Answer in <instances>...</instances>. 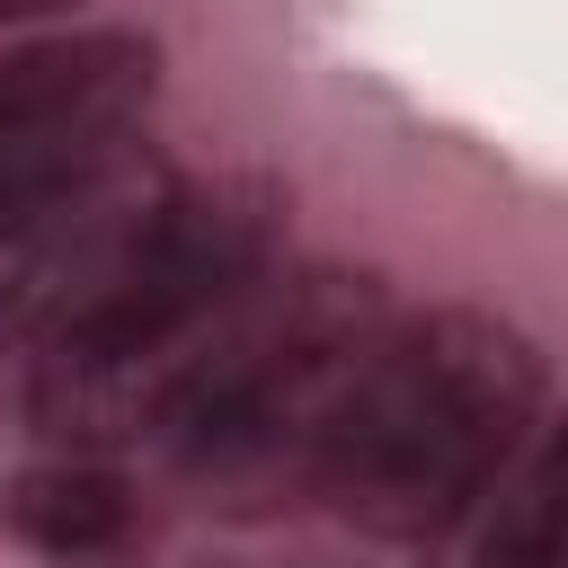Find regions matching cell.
<instances>
[{"mask_svg": "<svg viewBox=\"0 0 568 568\" xmlns=\"http://www.w3.org/2000/svg\"><path fill=\"white\" fill-rule=\"evenodd\" d=\"M541 435V355L479 311L364 320L337 355L302 470L337 515L373 532H444L462 524L497 470Z\"/></svg>", "mask_w": 568, "mask_h": 568, "instance_id": "obj_1", "label": "cell"}, {"mask_svg": "<svg viewBox=\"0 0 568 568\" xmlns=\"http://www.w3.org/2000/svg\"><path fill=\"white\" fill-rule=\"evenodd\" d=\"M275 222L266 195L240 186H160L115 266L44 328V417L80 444L142 435L160 390L213 337V320L266 275Z\"/></svg>", "mask_w": 568, "mask_h": 568, "instance_id": "obj_2", "label": "cell"}, {"mask_svg": "<svg viewBox=\"0 0 568 568\" xmlns=\"http://www.w3.org/2000/svg\"><path fill=\"white\" fill-rule=\"evenodd\" d=\"M151 80L160 53L142 36H53L0 53V204L124 160Z\"/></svg>", "mask_w": 568, "mask_h": 568, "instance_id": "obj_3", "label": "cell"}, {"mask_svg": "<svg viewBox=\"0 0 568 568\" xmlns=\"http://www.w3.org/2000/svg\"><path fill=\"white\" fill-rule=\"evenodd\" d=\"M160 186L169 178H151L124 151V160H106L89 178H62L44 195L0 204V346L44 337L115 266V248L142 231V213L160 204Z\"/></svg>", "mask_w": 568, "mask_h": 568, "instance_id": "obj_4", "label": "cell"}, {"mask_svg": "<svg viewBox=\"0 0 568 568\" xmlns=\"http://www.w3.org/2000/svg\"><path fill=\"white\" fill-rule=\"evenodd\" d=\"M18 524L62 559H115L133 541V488L98 462H44L18 479Z\"/></svg>", "mask_w": 568, "mask_h": 568, "instance_id": "obj_5", "label": "cell"}, {"mask_svg": "<svg viewBox=\"0 0 568 568\" xmlns=\"http://www.w3.org/2000/svg\"><path fill=\"white\" fill-rule=\"evenodd\" d=\"M479 506H488L479 568H559V453H550V435H532Z\"/></svg>", "mask_w": 568, "mask_h": 568, "instance_id": "obj_6", "label": "cell"}, {"mask_svg": "<svg viewBox=\"0 0 568 568\" xmlns=\"http://www.w3.org/2000/svg\"><path fill=\"white\" fill-rule=\"evenodd\" d=\"M36 9H71V0H0V18H36Z\"/></svg>", "mask_w": 568, "mask_h": 568, "instance_id": "obj_7", "label": "cell"}]
</instances>
